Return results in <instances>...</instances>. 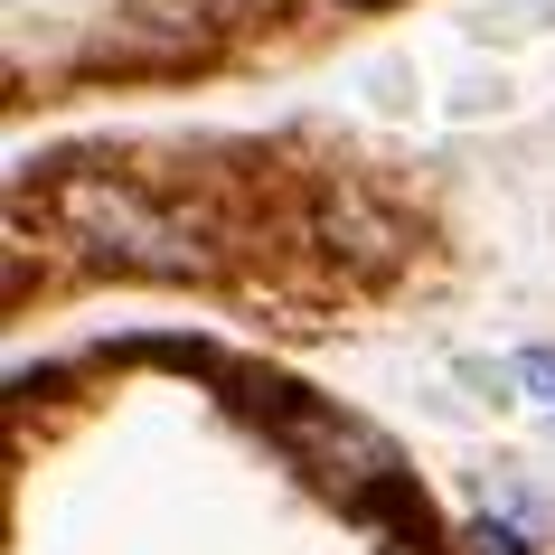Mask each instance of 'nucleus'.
<instances>
[{
	"label": "nucleus",
	"instance_id": "nucleus-1",
	"mask_svg": "<svg viewBox=\"0 0 555 555\" xmlns=\"http://www.w3.org/2000/svg\"><path fill=\"white\" fill-rule=\"evenodd\" d=\"M48 207H57V227L76 235V245H94L104 263H132V273H207V227L198 217L160 207L151 189H132V179H114V170L57 179Z\"/></svg>",
	"mask_w": 555,
	"mask_h": 555
},
{
	"label": "nucleus",
	"instance_id": "nucleus-2",
	"mask_svg": "<svg viewBox=\"0 0 555 555\" xmlns=\"http://www.w3.org/2000/svg\"><path fill=\"white\" fill-rule=\"evenodd\" d=\"M273 434H283V452H293L339 508H377V499H396V452H386L367 424H349V414H330V405H283V414H273Z\"/></svg>",
	"mask_w": 555,
	"mask_h": 555
},
{
	"label": "nucleus",
	"instance_id": "nucleus-3",
	"mask_svg": "<svg viewBox=\"0 0 555 555\" xmlns=\"http://www.w3.org/2000/svg\"><path fill=\"white\" fill-rule=\"evenodd\" d=\"M518 377H527V386H537V396L555 405V349H527V358H518Z\"/></svg>",
	"mask_w": 555,
	"mask_h": 555
},
{
	"label": "nucleus",
	"instance_id": "nucleus-4",
	"mask_svg": "<svg viewBox=\"0 0 555 555\" xmlns=\"http://www.w3.org/2000/svg\"><path fill=\"white\" fill-rule=\"evenodd\" d=\"M358 10H386V0H358Z\"/></svg>",
	"mask_w": 555,
	"mask_h": 555
}]
</instances>
